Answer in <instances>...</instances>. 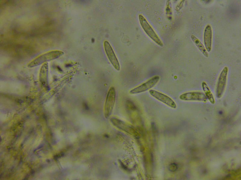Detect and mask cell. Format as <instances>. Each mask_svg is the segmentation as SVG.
Returning a JSON list of instances; mask_svg holds the SVG:
<instances>
[{
    "instance_id": "cell-1",
    "label": "cell",
    "mask_w": 241,
    "mask_h": 180,
    "mask_svg": "<svg viewBox=\"0 0 241 180\" xmlns=\"http://www.w3.org/2000/svg\"><path fill=\"white\" fill-rule=\"evenodd\" d=\"M63 51L60 50H54L42 54L29 63L27 67L32 68L42 64L57 59L63 55Z\"/></svg>"
},
{
    "instance_id": "cell-2",
    "label": "cell",
    "mask_w": 241,
    "mask_h": 180,
    "mask_svg": "<svg viewBox=\"0 0 241 180\" xmlns=\"http://www.w3.org/2000/svg\"><path fill=\"white\" fill-rule=\"evenodd\" d=\"M138 18L140 24L147 35L157 45L163 47L164 44L162 41L145 17L142 15L140 14Z\"/></svg>"
},
{
    "instance_id": "cell-3",
    "label": "cell",
    "mask_w": 241,
    "mask_h": 180,
    "mask_svg": "<svg viewBox=\"0 0 241 180\" xmlns=\"http://www.w3.org/2000/svg\"><path fill=\"white\" fill-rule=\"evenodd\" d=\"M228 72V68L225 66L219 75L216 88V95L218 98H221L224 92L227 84Z\"/></svg>"
},
{
    "instance_id": "cell-4",
    "label": "cell",
    "mask_w": 241,
    "mask_h": 180,
    "mask_svg": "<svg viewBox=\"0 0 241 180\" xmlns=\"http://www.w3.org/2000/svg\"><path fill=\"white\" fill-rule=\"evenodd\" d=\"M116 98L115 89L114 87H111L108 92L104 105V114L106 118H108L112 113Z\"/></svg>"
},
{
    "instance_id": "cell-5",
    "label": "cell",
    "mask_w": 241,
    "mask_h": 180,
    "mask_svg": "<svg viewBox=\"0 0 241 180\" xmlns=\"http://www.w3.org/2000/svg\"><path fill=\"white\" fill-rule=\"evenodd\" d=\"M160 78L158 76H154L145 82L131 89L129 93L131 94H134L147 91L156 85Z\"/></svg>"
},
{
    "instance_id": "cell-6",
    "label": "cell",
    "mask_w": 241,
    "mask_h": 180,
    "mask_svg": "<svg viewBox=\"0 0 241 180\" xmlns=\"http://www.w3.org/2000/svg\"><path fill=\"white\" fill-rule=\"evenodd\" d=\"M179 99L185 101L206 102L207 99L204 93L200 91H191L184 92L179 97Z\"/></svg>"
},
{
    "instance_id": "cell-7",
    "label": "cell",
    "mask_w": 241,
    "mask_h": 180,
    "mask_svg": "<svg viewBox=\"0 0 241 180\" xmlns=\"http://www.w3.org/2000/svg\"><path fill=\"white\" fill-rule=\"evenodd\" d=\"M110 121L114 126L118 129L136 137L138 136V133L134 128L124 121L115 117L111 118Z\"/></svg>"
},
{
    "instance_id": "cell-8",
    "label": "cell",
    "mask_w": 241,
    "mask_h": 180,
    "mask_svg": "<svg viewBox=\"0 0 241 180\" xmlns=\"http://www.w3.org/2000/svg\"><path fill=\"white\" fill-rule=\"evenodd\" d=\"M149 93L152 97L169 107L174 109L177 107L175 102L168 96L153 89H150Z\"/></svg>"
},
{
    "instance_id": "cell-9",
    "label": "cell",
    "mask_w": 241,
    "mask_h": 180,
    "mask_svg": "<svg viewBox=\"0 0 241 180\" xmlns=\"http://www.w3.org/2000/svg\"><path fill=\"white\" fill-rule=\"evenodd\" d=\"M104 46L105 52L111 64L117 71L120 70V66L117 58L109 43L105 40Z\"/></svg>"
},
{
    "instance_id": "cell-10",
    "label": "cell",
    "mask_w": 241,
    "mask_h": 180,
    "mask_svg": "<svg viewBox=\"0 0 241 180\" xmlns=\"http://www.w3.org/2000/svg\"><path fill=\"white\" fill-rule=\"evenodd\" d=\"M204 42L205 49L208 52L212 48V32L211 26L209 24L206 26L204 32Z\"/></svg>"
},
{
    "instance_id": "cell-11",
    "label": "cell",
    "mask_w": 241,
    "mask_h": 180,
    "mask_svg": "<svg viewBox=\"0 0 241 180\" xmlns=\"http://www.w3.org/2000/svg\"><path fill=\"white\" fill-rule=\"evenodd\" d=\"M49 64L48 62L43 64L41 68L39 80L42 84L46 86L48 83V74L49 71Z\"/></svg>"
},
{
    "instance_id": "cell-12",
    "label": "cell",
    "mask_w": 241,
    "mask_h": 180,
    "mask_svg": "<svg viewBox=\"0 0 241 180\" xmlns=\"http://www.w3.org/2000/svg\"><path fill=\"white\" fill-rule=\"evenodd\" d=\"M202 87L207 100H208L211 104H214L215 103V98L207 83L204 81L202 82Z\"/></svg>"
},
{
    "instance_id": "cell-13",
    "label": "cell",
    "mask_w": 241,
    "mask_h": 180,
    "mask_svg": "<svg viewBox=\"0 0 241 180\" xmlns=\"http://www.w3.org/2000/svg\"><path fill=\"white\" fill-rule=\"evenodd\" d=\"M190 37L193 42L202 53L205 57H208V55L207 51L199 40L194 35H191Z\"/></svg>"
},
{
    "instance_id": "cell-14",
    "label": "cell",
    "mask_w": 241,
    "mask_h": 180,
    "mask_svg": "<svg viewBox=\"0 0 241 180\" xmlns=\"http://www.w3.org/2000/svg\"><path fill=\"white\" fill-rule=\"evenodd\" d=\"M127 107L129 109H134L135 107L134 104L131 101L128 100L126 102Z\"/></svg>"
}]
</instances>
